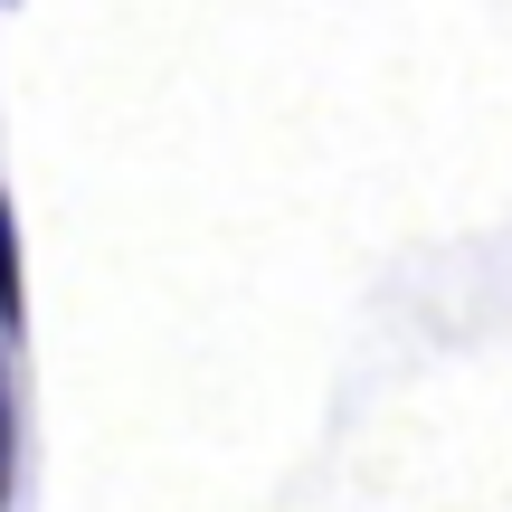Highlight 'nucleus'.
<instances>
[{"mask_svg": "<svg viewBox=\"0 0 512 512\" xmlns=\"http://www.w3.org/2000/svg\"><path fill=\"white\" fill-rule=\"evenodd\" d=\"M0 494H10V389H0Z\"/></svg>", "mask_w": 512, "mask_h": 512, "instance_id": "nucleus-1", "label": "nucleus"}]
</instances>
